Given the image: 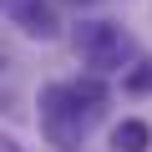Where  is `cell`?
<instances>
[{"label": "cell", "instance_id": "cell-2", "mask_svg": "<svg viewBox=\"0 0 152 152\" xmlns=\"http://www.w3.org/2000/svg\"><path fill=\"white\" fill-rule=\"evenodd\" d=\"M76 56H81L91 71H117L132 56V41L112 20H81V31H76Z\"/></svg>", "mask_w": 152, "mask_h": 152}, {"label": "cell", "instance_id": "cell-3", "mask_svg": "<svg viewBox=\"0 0 152 152\" xmlns=\"http://www.w3.org/2000/svg\"><path fill=\"white\" fill-rule=\"evenodd\" d=\"M147 147H152V127L147 122L127 117V122L112 127V152H147Z\"/></svg>", "mask_w": 152, "mask_h": 152}, {"label": "cell", "instance_id": "cell-6", "mask_svg": "<svg viewBox=\"0 0 152 152\" xmlns=\"http://www.w3.org/2000/svg\"><path fill=\"white\" fill-rule=\"evenodd\" d=\"M0 152H26V147H20V142H15L10 132H0Z\"/></svg>", "mask_w": 152, "mask_h": 152}, {"label": "cell", "instance_id": "cell-5", "mask_svg": "<svg viewBox=\"0 0 152 152\" xmlns=\"http://www.w3.org/2000/svg\"><path fill=\"white\" fill-rule=\"evenodd\" d=\"M71 96L81 102V107H91V112H96V102H107V86L86 76V81H71Z\"/></svg>", "mask_w": 152, "mask_h": 152}, {"label": "cell", "instance_id": "cell-1", "mask_svg": "<svg viewBox=\"0 0 152 152\" xmlns=\"http://www.w3.org/2000/svg\"><path fill=\"white\" fill-rule=\"evenodd\" d=\"M86 122H91V107H81L71 96V81L41 91V132H46L51 147H81Z\"/></svg>", "mask_w": 152, "mask_h": 152}, {"label": "cell", "instance_id": "cell-4", "mask_svg": "<svg viewBox=\"0 0 152 152\" xmlns=\"http://www.w3.org/2000/svg\"><path fill=\"white\" fill-rule=\"evenodd\" d=\"M15 20H20V31H26V36H36V41H51V36H56V15H51V5H41V0L20 5V10H15Z\"/></svg>", "mask_w": 152, "mask_h": 152}]
</instances>
